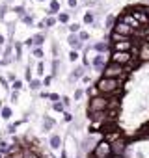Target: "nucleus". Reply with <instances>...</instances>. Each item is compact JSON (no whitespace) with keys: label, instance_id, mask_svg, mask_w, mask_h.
<instances>
[{"label":"nucleus","instance_id":"1","mask_svg":"<svg viewBox=\"0 0 149 158\" xmlns=\"http://www.w3.org/2000/svg\"><path fill=\"white\" fill-rule=\"evenodd\" d=\"M95 86H97V89H99L101 95L112 97V95H117L121 91L123 78H106V76H101Z\"/></svg>","mask_w":149,"mask_h":158},{"label":"nucleus","instance_id":"2","mask_svg":"<svg viewBox=\"0 0 149 158\" xmlns=\"http://www.w3.org/2000/svg\"><path fill=\"white\" fill-rule=\"evenodd\" d=\"M103 76L106 78H125V65H119L116 61H108L103 69Z\"/></svg>","mask_w":149,"mask_h":158},{"label":"nucleus","instance_id":"3","mask_svg":"<svg viewBox=\"0 0 149 158\" xmlns=\"http://www.w3.org/2000/svg\"><path fill=\"white\" fill-rule=\"evenodd\" d=\"M108 108V97L106 95H95L90 99L88 112H104Z\"/></svg>","mask_w":149,"mask_h":158},{"label":"nucleus","instance_id":"4","mask_svg":"<svg viewBox=\"0 0 149 158\" xmlns=\"http://www.w3.org/2000/svg\"><path fill=\"white\" fill-rule=\"evenodd\" d=\"M95 156H104V158H110L112 156V143L108 139H99L95 149L92 151Z\"/></svg>","mask_w":149,"mask_h":158},{"label":"nucleus","instance_id":"5","mask_svg":"<svg viewBox=\"0 0 149 158\" xmlns=\"http://www.w3.org/2000/svg\"><path fill=\"white\" fill-rule=\"evenodd\" d=\"M114 32H117V34H121V35H125V37H132L134 34H136V30L134 28H130L127 23H123L121 19H117L116 21V24H114V28H112Z\"/></svg>","mask_w":149,"mask_h":158},{"label":"nucleus","instance_id":"6","mask_svg":"<svg viewBox=\"0 0 149 158\" xmlns=\"http://www.w3.org/2000/svg\"><path fill=\"white\" fill-rule=\"evenodd\" d=\"M130 13L134 15V19H136L142 26L149 24V17H147V13H145V8H143V6H134V8L130 10Z\"/></svg>","mask_w":149,"mask_h":158},{"label":"nucleus","instance_id":"7","mask_svg":"<svg viewBox=\"0 0 149 158\" xmlns=\"http://www.w3.org/2000/svg\"><path fill=\"white\" fill-rule=\"evenodd\" d=\"M130 60H132V54H130V52H117V50H112L110 61H116V63H119V65H127Z\"/></svg>","mask_w":149,"mask_h":158},{"label":"nucleus","instance_id":"8","mask_svg":"<svg viewBox=\"0 0 149 158\" xmlns=\"http://www.w3.org/2000/svg\"><path fill=\"white\" fill-rule=\"evenodd\" d=\"M125 151H127V139L123 136L112 141V154H125Z\"/></svg>","mask_w":149,"mask_h":158},{"label":"nucleus","instance_id":"9","mask_svg":"<svg viewBox=\"0 0 149 158\" xmlns=\"http://www.w3.org/2000/svg\"><path fill=\"white\" fill-rule=\"evenodd\" d=\"M67 43H69V47L73 50H82L84 48V41H80L79 34H69L67 35Z\"/></svg>","mask_w":149,"mask_h":158},{"label":"nucleus","instance_id":"10","mask_svg":"<svg viewBox=\"0 0 149 158\" xmlns=\"http://www.w3.org/2000/svg\"><path fill=\"white\" fill-rule=\"evenodd\" d=\"M132 47H134V43H132L130 39H125V41L114 43V45H112V50H117V52H130Z\"/></svg>","mask_w":149,"mask_h":158},{"label":"nucleus","instance_id":"11","mask_svg":"<svg viewBox=\"0 0 149 158\" xmlns=\"http://www.w3.org/2000/svg\"><path fill=\"white\" fill-rule=\"evenodd\" d=\"M121 21H123V23H127V24H129L130 28H134L136 32L143 28V26H142V24H140V23H138L136 19H134V15H132V13H123V17H121Z\"/></svg>","mask_w":149,"mask_h":158},{"label":"nucleus","instance_id":"12","mask_svg":"<svg viewBox=\"0 0 149 158\" xmlns=\"http://www.w3.org/2000/svg\"><path fill=\"white\" fill-rule=\"evenodd\" d=\"M88 115H90V121L95 123V127H97L99 123H106V121H108L106 110H104V112H88Z\"/></svg>","mask_w":149,"mask_h":158},{"label":"nucleus","instance_id":"13","mask_svg":"<svg viewBox=\"0 0 149 158\" xmlns=\"http://www.w3.org/2000/svg\"><path fill=\"white\" fill-rule=\"evenodd\" d=\"M92 67L99 73H103V69L106 67V60H104V54H97L93 60H92Z\"/></svg>","mask_w":149,"mask_h":158},{"label":"nucleus","instance_id":"14","mask_svg":"<svg viewBox=\"0 0 149 158\" xmlns=\"http://www.w3.org/2000/svg\"><path fill=\"white\" fill-rule=\"evenodd\" d=\"M84 67H74L73 71H71V76H69V82H74V80H80V78L84 76Z\"/></svg>","mask_w":149,"mask_h":158},{"label":"nucleus","instance_id":"15","mask_svg":"<svg viewBox=\"0 0 149 158\" xmlns=\"http://www.w3.org/2000/svg\"><path fill=\"white\" fill-rule=\"evenodd\" d=\"M93 48L97 50V54H104V52H108V50L112 48V45H108L106 41H99V43L93 45Z\"/></svg>","mask_w":149,"mask_h":158},{"label":"nucleus","instance_id":"16","mask_svg":"<svg viewBox=\"0 0 149 158\" xmlns=\"http://www.w3.org/2000/svg\"><path fill=\"white\" fill-rule=\"evenodd\" d=\"M95 19H97V15H95V11H92V10H88L86 13H84V24H93L95 23Z\"/></svg>","mask_w":149,"mask_h":158},{"label":"nucleus","instance_id":"17","mask_svg":"<svg viewBox=\"0 0 149 158\" xmlns=\"http://www.w3.org/2000/svg\"><path fill=\"white\" fill-rule=\"evenodd\" d=\"M54 13H60V0H50L49 4V15H54Z\"/></svg>","mask_w":149,"mask_h":158},{"label":"nucleus","instance_id":"18","mask_svg":"<svg viewBox=\"0 0 149 158\" xmlns=\"http://www.w3.org/2000/svg\"><path fill=\"white\" fill-rule=\"evenodd\" d=\"M50 147H52V149H60V147H62V138H60V134H52V136H50Z\"/></svg>","mask_w":149,"mask_h":158},{"label":"nucleus","instance_id":"19","mask_svg":"<svg viewBox=\"0 0 149 158\" xmlns=\"http://www.w3.org/2000/svg\"><path fill=\"white\" fill-rule=\"evenodd\" d=\"M116 15H106V19H104V28L106 30H112L114 28V24H116Z\"/></svg>","mask_w":149,"mask_h":158},{"label":"nucleus","instance_id":"20","mask_svg":"<svg viewBox=\"0 0 149 158\" xmlns=\"http://www.w3.org/2000/svg\"><path fill=\"white\" fill-rule=\"evenodd\" d=\"M69 19H71V13H67V11H60V13H58V23L67 24V23H69Z\"/></svg>","mask_w":149,"mask_h":158},{"label":"nucleus","instance_id":"21","mask_svg":"<svg viewBox=\"0 0 149 158\" xmlns=\"http://www.w3.org/2000/svg\"><path fill=\"white\" fill-rule=\"evenodd\" d=\"M43 23H45V28H52V26H56L58 19H56V17H52V15H49V17H47Z\"/></svg>","mask_w":149,"mask_h":158},{"label":"nucleus","instance_id":"22","mask_svg":"<svg viewBox=\"0 0 149 158\" xmlns=\"http://www.w3.org/2000/svg\"><path fill=\"white\" fill-rule=\"evenodd\" d=\"M45 43V34H36L34 35V47H41Z\"/></svg>","mask_w":149,"mask_h":158},{"label":"nucleus","instance_id":"23","mask_svg":"<svg viewBox=\"0 0 149 158\" xmlns=\"http://www.w3.org/2000/svg\"><path fill=\"white\" fill-rule=\"evenodd\" d=\"M54 127V119L52 117H49V115H45V121H43V130H50Z\"/></svg>","mask_w":149,"mask_h":158},{"label":"nucleus","instance_id":"24","mask_svg":"<svg viewBox=\"0 0 149 158\" xmlns=\"http://www.w3.org/2000/svg\"><path fill=\"white\" fill-rule=\"evenodd\" d=\"M21 21H23L26 26H32V24H34V15L26 13V15H23V17H21Z\"/></svg>","mask_w":149,"mask_h":158},{"label":"nucleus","instance_id":"25","mask_svg":"<svg viewBox=\"0 0 149 158\" xmlns=\"http://www.w3.org/2000/svg\"><path fill=\"white\" fill-rule=\"evenodd\" d=\"M8 10H10V4L8 2H4L2 6H0V21H4V15L8 13Z\"/></svg>","mask_w":149,"mask_h":158},{"label":"nucleus","instance_id":"26","mask_svg":"<svg viewBox=\"0 0 149 158\" xmlns=\"http://www.w3.org/2000/svg\"><path fill=\"white\" fill-rule=\"evenodd\" d=\"M67 30H69L71 34H79V32H80V24H79V23H73V24L67 26Z\"/></svg>","mask_w":149,"mask_h":158},{"label":"nucleus","instance_id":"27","mask_svg":"<svg viewBox=\"0 0 149 158\" xmlns=\"http://www.w3.org/2000/svg\"><path fill=\"white\" fill-rule=\"evenodd\" d=\"M13 13L19 15V17H23V15H26V8H24V6H15V8H13Z\"/></svg>","mask_w":149,"mask_h":158},{"label":"nucleus","instance_id":"28","mask_svg":"<svg viewBox=\"0 0 149 158\" xmlns=\"http://www.w3.org/2000/svg\"><path fill=\"white\" fill-rule=\"evenodd\" d=\"M41 84H43V82H41V80H37V78H32V80H30V88H32L34 91H36V89H39V88H41Z\"/></svg>","mask_w":149,"mask_h":158},{"label":"nucleus","instance_id":"29","mask_svg":"<svg viewBox=\"0 0 149 158\" xmlns=\"http://www.w3.org/2000/svg\"><path fill=\"white\" fill-rule=\"evenodd\" d=\"M0 115H2V119H10V117H11V108L4 106V108H2V112H0Z\"/></svg>","mask_w":149,"mask_h":158},{"label":"nucleus","instance_id":"30","mask_svg":"<svg viewBox=\"0 0 149 158\" xmlns=\"http://www.w3.org/2000/svg\"><path fill=\"white\" fill-rule=\"evenodd\" d=\"M21 54H23V43H15V58L21 60Z\"/></svg>","mask_w":149,"mask_h":158},{"label":"nucleus","instance_id":"31","mask_svg":"<svg viewBox=\"0 0 149 158\" xmlns=\"http://www.w3.org/2000/svg\"><path fill=\"white\" fill-rule=\"evenodd\" d=\"M86 93H88V95H92V97H95V95H101V93H99V89H97V86H93V88L90 86V88L86 89Z\"/></svg>","mask_w":149,"mask_h":158},{"label":"nucleus","instance_id":"32","mask_svg":"<svg viewBox=\"0 0 149 158\" xmlns=\"http://www.w3.org/2000/svg\"><path fill=\"white\" fill-rule=\"evenodd\" d=\"M52 110H54V112H63V110H65V106H63L60 101H56V102L52 104Z\"/></svg>","mask_w":149,"mask_h":158},{"label":"nucleus","instance_id":"33","mask_svg":"<svg viewBox=\"0 0 149 158\" xmlns=\"http://www.w3.org/2000/svg\"><path fill=\"white\" fill-rule=\"evenodd\" d=\"M32 54H34L36 58H43V48H41V47H34Z\"/></svg>","mask_w":149,"mask_h":158},{"label":"nucleus","instance_id":"34","mask_svg":"<svg viewBox=\"0 0 149 158\" xmlns=\"http://www.w3.org/2000/svg\"><path fill=\"white\" fill-rule=\"evenodd\" d=\"M69 60H71V61H77V60H79V50H71V52H69Z\"/></svg>","mask_w":149,"mask_h":158},{"label":"nucleus","instance_id":"35","mask_svg":"<svg viewBox=\"0 0 149 158\" xmlns=\"http://www.w3.org/2000/svg\"><path fill=\"white\" fill-rule=\"evenodd\" d=\"M67 4H69L71 10H77L79 8V0H67Z\"/></svg>","mask_w":149,"mask_h":158},{"label":"nucleus","instance_id":"36","mask_svg":"<svg viewBox=\"0 0 149 158\" xmlns=\"http://www.w3.org/2000/svg\"><path fill=\"white\" fill-rule=\"evenodd\" d=\"M79 37H80V41H88L90 39V34L88 32H79Z\"/></svg>","mask_w":149,"mask_h":158},{"label":"nucleus","instance_id":"37","mask_svg":"<svg viewBox=\"0 0 149 158\" xmlns=\"http://www.w3.org/2000/svg\"><path fill=\"white\" fill-rule=\"evenodd\" d=\"M21 88H23V82H21V80H15V82H13V89H15V91H19Z\"/></svg>","mask_w":149,"mask_h":158},{"label":"nucleus","instance_id":"38","mask_svg":"<svg viewBox=\"0 0 149 158\" xmlns=\"http://www.w3.org/2000/svg\"><path fill=\"white\" fill-rule=\"evenodd\" d=\"M82 95H84V91H82V89H77V91H74V101L82 99Z\"/></svg>","mask_w":149,"mask_h":158},{"label":"nucleus","instance_id":"39","mask_svg":"<svg viewBox=\"0 0 149 158\" xmlns=\"http://www.w3.org/2000/svg\"><path fill=\"white\" fill-rule=\"evenodd\" d=\"M24 45H26L28 48H32V47H34V37H28V39L24 41Z\"/></svg>","mask_w":149,"mask_h":158},{"label":"nucleus","instance_id":"40","mask_svg":"<svg viewBox=\"0 0 149 158\" xmlns=\"http://www.w3.org/2000/svg\"><path fill=\"white\" fill-rule=\"evenodd\" d=\"M95 4H97L95 0H86V2H84V6H86V8H93Z\"/></svg>","mask_w":149,"mask_h":158},{"label":"nucleus","instance_id":"41","mask_svg":"<svg viewBox=\"0 0 149 158\" xmlns=\"http://www.w3.org/2000/svg\"><path fill=\"white\" fill-rule=\"evenodd\" d=\"M43 69H45V65H43V61H39L37 63V74H43Z\"/></svg>","mask_w":149,"mask_h":158},{"label":"nucleus","instance_id":"42","mask_svg":"<svg viewBox=\"0 0 149 158\" xmlns=\"http://www.w3.org/2000/svg\"><path fill=\"white\" fill-rule=\"evenodd\" d=\"M49 99H50L52 102H56V101H60V95H56V93H50V95H49Z\"/></svg>","mask_w":149,"mask_h":158},{"label":"nucleus","instance_id":"43","mask_svg":"<svg viewBox=\"0 0 149 158\" xmlns=\"http://www.w3.org/2000/svg\"><path fill=\"white\" fill-rule=\"evenodd\" d=\"M62 104H63V106H69V104H71V99H69V97H63V99H62Z\"/></svg>","mask_w":149,"mask_h":158},{"label":"nucleus","instance_id":"44","mask_svg":"<svg viewBox=\"0 0 149 158\" xmlns=\"http://www.w3.org/2000/svg\"><path fill=\"white\" fill-rule=\"evenodd\" d=\"M63 121H65V123H71V121H73V115H71V114H65V115H63Z\"/></svg>","mask_w":149,"mask_h":158},{"label":"nucleus","instance_id":"45","mask_svg":"<svg viewBox=\"0 0 149 158\" xmlns=\"http://www.w3.org/2000/svg\"><path fill=\"white\" fill-rule=\"evenodd\" d=\"M15 130H17V123H15V125H10V127H8V132H10V134H13Z\"/></svg>","mask_w":149,"mask_h":158},{"label":"nucleus","instance_id":"46","mask_svg":"<svg viewBox=\"0 0 149 158\" xmlns=\"http://www.w3.org/2000/svg\"><path fill=\"white\" fill-rule=\"evenodd\" d=\"M8 80H10V82H15L17 78H15V74H13V73H10V74H8Z\"/></svg>","mask_w":149,"mask_h":158},{"label":"nucleus","instance_id":"47","mask_svg":"<svg viewBox=\"0 0 149 158\" xmlns=\"http://www.w3.org/2000/svg\"><path fill=\"white\" fill-rule=\"evenodd\" d=\"M50 82H52V76H47V78H45V80H43V84H45V86H49Z\"/></svg>","mask_w":149,"mask_h":158},{"label":"nucleus","instance_id":"48","mask_svg":"<svg viewBox=\"0 0 149 158\" xmlns=\"http://www.w3.org/2000/svg\"><path fill=\"white\" fill-rule=\"evenodd\" d=\"M0 84H2L4 88H8V80H6V78H0Z\"/></svg>","mask_w":149,"mask_h":158},{"label":"nucleus","instance_id":"49","mask_svg":"<svg viewBox=\"0 0 149 158\" xmlns=\"http://www.w3.org/2000/svg\"><path fill=\"white\" fill-rule=\"evenodd\" d=\"M4 43H6V37H4V35H2V34H0V47H2V45H4Z\"/></svg>","mask_w":149,"mask_h":158},{"label":"nucleus","instance_id":"50","mask_svg":"<svg viewBox=\"0 0 149 158\" xmlns=\"http://www.w3.org/2000/svg\"><path fill=\"white\" fill-rule=\"evenodd\" d=\"M17 97H19V93H17V91H15V93H11V101H13V102L17 101Z\"/></svg>","mask_w":149,"mask_h":158},{"label":"nucleus","instance_id":"51","mask_svg":"<svg viewBox=\"0 0 149 158\" xmlns=\"http://www.w3.org/2000/svg\"><path fill=\"white\" fill-rule=\"evenodd\" d=\"M82 82L84 84H90V76H82Z\"/></svg>","mask_w":149,"mask_h":158},{"label":"nucleus","instance_id":"52","mask_svg":"<svg viewBox=\"0 0 149 158\" xmlns=\"http://www.w3.org/2000/svg\"><path fill=\"white\" fill-rule=\"evenodd\" d=\"M110 158H125V156H123V154H112Z\"/></svg>","mask_w":149,"mask_h":158},{"label":"nucleus","instance_id":"53","mask_svg":"<svg viewBox=\"0 0 149 158\" xmlns=\"http://www.w3.org/2000/svg\"><path fill=\"white\" fill-rule=\"evenodd\" d=\"M145 13H147V17H149V6H145Z\"/></svg>","mask_w":149,"mask_h":158},{"label":"nucleus","instance_id":"54","mask_svg":"<svg viewBox=\"0 0 149 158\" xmlns=\"http://www.w3.org/2000/svg\"><path fill=\"white\" fill-rule=\"evenodd\" d=\"M92 158H104V156H95V154H92Z\"/></svg>","mask_w":149,"mask_h":158},{"label":"nucleus","instance_id":"55","mask_svg":"<svg viewBox=\"0 0 149 158\" xmlns=\"http://www.w3.org/2000/svg\"><path fill=\"white\" fill-rule=\"evenodd\" d=\"M4 2H8V4H10V2H11V0H4Z\"/></svg>","mask_w":149,"mask_h":158},{"label":"nucleus","instance_id":"56","mask_svg":"<svg viewBox=\"0 0 149 158\" xmlns=\"http://www.w3.org/2000/svg\"><path fill=\"white\" fill-rule=\"evenodd\" d=\"M145 45H147V48H149V41H147V43H145Z\"/></svg>","mask_w":149,"mask_h":158},{"label":"nucleus","instance_id":"57","mask_svg":"<svg viewBox=\"0 0 149 158\" xmlns=\"http://www.w3.org/2000/svg\"><path fill=\"white\" fill-rule=\"evenodd\" d=\"M37 2H45V0H37Z\"/></svg>","mask_w":149,"mask_h":158},{"label":"nucleus","instance_id":"58","mask_svg":"<svg viewBox=\"0 0 149 158\" xmlns=\"http://www.w3.org/2000/svg\"><path fill=\"white\" fill-rule=\"evenodd\" d=\"M0 158H2V152H0Z\"/></svg>","mask_w":149,"mask_h":158},{"label":"nucleus","instance_id":"59","mask_svg":"<svg viewBox=\"0 0 149 158\" xmlns=\"http://www.w3.org/2000/svg\"><path fill=\"white\" fill-rule=\"evenodd\" d=\"M0 60H2V56H0Z\"/></svg>","mask_w":149,"mask_h":158}]
</instances>
